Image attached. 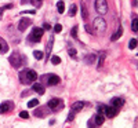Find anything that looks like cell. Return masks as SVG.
Returning a JSON list of instances; mask_svg holds the SVG:
<instances>
[{"instance_id": "9", "label": "cell", "mask_w": 138, "mask_h": 128, "mask_svg": "<svg viewBox=\"0 0 138 128\" xmlns=\"http://www.w3.org/2000/svg\"><path fill=\"white\" fill-rule=\"evenodd\" d=\"M46 81H47L48 86H55V84L59 83V77L57 76V75H48V76H47Z\"/></svg>"}, {"instance_id": "22", "label": "cell", "mask_w": 138, "mask_h": 128, "mask_svg": "<svg viewBox=\"0 0 138 128\" xmlns=\"http://www.w3.org/2000/svg\"><path fill=\"white\" fill-rule=\"evenodd\" d=\"M137 47V39H131L130 43H129V48L130 50H134Z\"/></svg>"}, {"instance_id": "15", "label": "cell", "mask_w": 138, "mask_h": 128, "mask_svg": "<svg viewBox=\"0 0 138 128\" xmlns=\"http://www.w3.org/2000/svg\"><path fill=\"white\" fill-rule=\"evenodd\" d=\"M83 106H84V103H83V102H75L72 105V112H75V113L79 112V110L83 109Z\"/></svg>"}, {"instance_id": "34", "label": "cell", "mask_w": 138, "mask_h": 128, "mask_svg": "<svg viewBox=\"0 0 138 128\" xmlns=\"http://www.w3.org/2000/svg\"><path fill=\"white\" fill-rule=\"evenodd\" d=\"M69 55L72 56V58H75L76 56V50L75 48H69Z\"/></svg>"}, {"instance_id": "42", "label": "cell", "mask_w": 138, "mask_h": 128, "mask_svg": "<svg viewBox=\"0 0 138 128\" xmlns=\"http://www.w3.org/2000/svg\"><path fill=\"white\" fill-rule=\"evenodd\" d=\"M3 11H4V7H2V8H0V15L3 14Z\"/></svg>"}, {"instance_id": "5", "label": "cell", "mask_w": 138, "mask_h": 128, "mask_svg": "<svg viewBox=\"0 0 138 128\" xmlns=\"http://www.w3.org/2000/svg\"><path fill=\"white\" fill-rule=\"evenodd\" d=\"M95 11L98 14H106L108 12V3L106 0H95Z\"/></svg>"}, {"instance_id": "17", "label": "cell", "mask_w": 138, "mask_h": 128, "mask_svg": "<svg viewBox=\"0 0 138 128\" xmlns=\"http://www.w3.org/2000/svg\"><path fill=\"white\" fill-rule=\"evenodd\" d=\"M57 10H58V14H62V12L65 11V4H64V2L57 3Z\"/></svg>"}, {"instance_id": "39", "label": "cell", "mask_w": 138, "mask_h": 128, "mask_svg": "<svg viewBox=\"0 0 138 128\" xmlns=\"http://www.w3.org/2000/svg\"><path fill=\"white\" fill-rule=\"evenodd\" d=\"M86 30H87L89 33H91V28H90V25H86Z\"/></svg>"}, {"instance_id": "20", "label": "cell", "mask_w": 138, "mask_h": 128, "mask_svg": "<svg viewBox=\"0 0 138 128\" xmlns=\"http://www.w3.org/2000/svg\"><path fill=\"white\" fill-rule=\"evenodd\" d=\"M94 61H95V55H94V54H89V55H86V63H93Z\"/></svg>"}, {"instance_id": "1", "label": "cell", "mask_w": 138, "mask_h": 128, "mask_svg": "<svg viewBox=\"0 0 138 128\" xmlns=\"http://www.w3.org/2000/svg\"><path fill=\"white\" fill-rule=\"evenodd\" d=\"M36 79H37V75L33 69H25L19 72V81L22 84H31L36 81Z\"/></svg>"}, {"instance_id": "19", "label": "cell", "mask_w": 138, "mask_h": 128, "mask_svg": "<svg viewBox=\"0 0 138 128\" xmlns=\"http://www.w3.org/2000/svg\"><path fill=\"white\" fill-rule=\"evenodd\" d=\"M0 46H2V51H3V52H7V51H8V46H7V43H6L2 37H0Z\"/></svg>"}, {"instance_id": "16", "label": "cell", "mask_w": 138, "mask_h": 128, "mask_svg": "<svg viewBox=\"0 0 138 128\" xmlns=\"http://www.w3.org/2000/svg\"><path fill=\"white\" fill-rule=\"evenodd\" d=\"M53 43H54V37L51 36V37H50V40H48V44H47V47H46L47 58H48V56H50V52H51V48H53Z\"/></svg>"}, {"instance_id": "24", "label": "cell", "mask_w": 138, "mask_h": 128, "mask_svg": "<svg viewBox=\"0 0 138 128\" xmlns=\"http://www.w3.org/2000/svg\"><path fill=\"white\" fill-rule=\"evenodd\" d=\"M39 105V101L37 99H32V101H29L28 102V107H35V106H37Z\"/></svg>"}, {"instance_id": "3", "label": "cell", "mask_w": 138, "mask_h": 128, "mask_svg": "<svg viewBox=\"0 0 138 128\" xmlns=\"http://www.w3.org/2000/svg\"><path fill=\"white\" fill-rule=\"evenodd\" d=\"M93 28H94V30H95L97 33H104L106 30V21L104 18H101V17H98V18L94 19Z\"/></svg>"}, {"instance_id": "43", "label": "cell", "mask_w": 138, "mask_h": 128, "mask_svg": "<svg viewBox=\"0 0 138 128\" xmlns=\"http://www.w3.org/2000/svg\"><path fill=\"white\" fill-rule=\"evenodd\" d=\"M0 51H2V46H0Z\"/></svg>"}, {"instance_id": "29", "label": "cell", "mask_w": 138, "mask_h": 128, "mask_svg": "<svg viewBox=\"0 0 138 128\" xmlns=\"http://www.w3.org/2000/svg\"><path fill=\"white\" fill-rule=\"evenodd\" d=\"M51 62L54 63V65H58V63H61V58H59V56H53Z\"/></svg>"}, {"instance_id": "13", "label": "cell", "mask_w": 138, "mask_h": 128, "mask_svg": "<svg viewBox=\"0 0 138 128\" xmlns=\"http://www.w3.org/2000/svg\"><path fill=\"white\" fill-rule=\"evenodd\" d=\"M110 105L119 109V107H122V105H123V99H120V98H113V99H110Z\"/></svg>"}, {"instance_id": "11", "label": "cell", "mask_w": 138, "mask_h": 128, "mask_svg": "<svg viewBox=\"0 0 138 128\" xmlns=\"http://www.w3.org/2000/svg\"><path fill=\"white\" fill-rule=\"evenodd\" d=\"M122 35H123V28H122V25H119V28H117V30L115 32V35L110 36V40H112V41H115V40H117Z\"/></svg>"}, {"instance_id": "4", "label": "cell", "mask_w": 138, "mask_h": 128, "mask_svg": "<svg viewBox=\"0 0 138 128\" xmlns=\"http://www.w3.org/2000/svg\"><path fill=\"white\" fill-rule=\"evenodd\" d=\"M43 37V29L42 28H33L32 29V33H31V36H29V41H35V43H39L40 40H42Z\"/></svg>"}, {"instance_id": "27", "label": "cell", "mask_w": 138, "mask_h": 128, "mask_svg": "<svg viewBox=\"0 0 138 128\" xmlns=\"http://www.w3.org/2000/svg\"><path fill=\"white\" fill-rule=\"evenodd\" d=\"M44 107H42V109H39V110H35V116H37V117H43L44 116Z\"/></svg>"}, {"instance_id": "33", "label": "cell", "mask_w": 138, "mask_h": 128, "mask_svg": "<svg viewBox=\"0 0 138 128\" xmlns=\"http://www.w3.org/2000/svg\"><path fill=\"white\" fill-rule=\"evenodd\" d=\"M102 113H105V105H102V106H98V114H102Z\"/></svg>"}, {"instance_id": "38", "label": "cell", "mask_w": 138, "mask_h": 128, "mask_svg": "<svg viewBox=\"0 0 138 128\" xmlns=\"http://www.w3.org/2000/svg\"><path fill=\"white\" fill-rule=\"evenodd\" d=\"M87 127H89V128H94V127H95V124L91 123V120H90V121H89V124H87Z\"/></svg>"}, {"instance_id": "41", "label": "cell", "mask_w": 138, "mask_h": 128, "mask_svg": "<svg viewBox=\"0 0 138 128\" xmlns=\"http://www.w3.org/2000/svg\"><path fill=\"white\" fill-rule=\"evenodd\" d=\"M7 8H12V6H11V4H7V6H4V10H7Z\"/></svg>"}, {"instance_id": "8", "label": "cell", "mask_w": 138, "mask_h": 128, "mask_svg": "<svg viewBox=\"0 0 138 128\" xmlns=\"http://www.w3.org/2000/svg\"><path fill=\"white\" fill-rule=\"evenodd\" d=\"M12 102H3L2 105H0V113H7V112H10V110L12 109Z\"/></svg>"}, {"instance_id": "35", "label": "cell", "mask_w": 138, "mask_h": 128, "mask_svg": "<svg viewBox=\"0 0 138 128\" xmlns=\"http://www.w3.org/2000/svg\"><path fill=\"white\" fill-rule=\"evenodd\" d=\"M21 14H36L35 10H25V11H21Z\"/></svg>"}, {"instance_id": "12", "label": "cell", "mask_w": 138, "mask_h": 128, "mask_svg": "<svg viewBox=\"0 0 138 128\" xmlns=\"http://www.w3.org/2000/svg\"><path fill=\"white\" fill-rule=\"evenodd\" d=\"M93 121H95V123H94L95 125H102L104 121H105V117H104L102 114H97V116L93 119Z\"/></svg>"}, {"instance_id": "30", "label": "cell", "mask_w": 138, "mask_h": 128, "mask_svg": "<svg viewBox=\"0 0 138 128\" xmlns=\"http://www.w3.org/2000/svg\"><path fill=\"white\" fill-rule=\"evenodd\" d=\"M31 3H32L33 6H36V7H40L42 3H43V0H31Z\"/></svg>"}, {"instance_id": "6", "label": "cell", "mask_w": 138, "mask_h": 128, "mask_svg": "<svg viewBox=\"0 0 138 128\" xmlns=\"http://www.w3.org/2000/svg\"><path fill=\"white\" fill-rule=\"evenodd\" d=\"M31 23H32V21L31 19H28V18H22L21 21H19V23H18V29L21 30V32H23L28 26H31Z\"/></svg>"}, {"instance_id": "40", "label": "cell", "mask_w": 138, "mask_h": 128, "mask_svg": "<svg viewBox=\"0 0 138 128\" xmlns=\"http://www.w3.org/2000/svg\"><path fill=\"white\" fill-rule=\"evenodd\" d=\"M31 0H21V4H26V3H29Z\"/></svg>"}, {"instance_id": "32", "label": "cell", "mask_w": 138, "mask_h": 128, "mask_svg": "<svg viewBox=\"0 0 138 128\" xmlns=\"http://www.w3.org/2000/svg\"><path fill=\"white\" fill-rule=\"evenodd\" d=\"M19 117H21V119H28L29 113L28 112H21V113H19Z\"/></svg>"}, {"instance_id": "37", "label": "cell", "mask_w": 138, "mask_h": 128, "mask_svg": "<svg viewBox=\"0 0 138 128\" xmlns=\"http://www.w3.org/2000/svg\"><path fill=\"white\" fill-rule=\"evenodd\" d=\"M43 29H46V30L51 29V26H50V23H47V22H44V23H43Z\"/></svg>"}, {"instance_id": "31", "label": "cell", "mask_w": 138, "mask_h": 128, "mask_svg": "<svg viewBox=\"0 0 138 128\" xmlns=\"http://www.w3.org/2000/svg\"><path fill=\"white\" fill-rule=\"evenodd\" d=\"M54 30H55V33H59L62 30V25H59V23H57L55 26H54Z\"/></svg>"}, {"instance_id": "26", "label": "cell", "mask_w": 138, "mask_h": 128, "mask_svg": "<svg viewBox=\"0 0 138 128\" xmlns=\"http://www.w3.org/2000/svg\"><path fill=\"white\" fill-rule=\"evenodd\" d=\"M137 18L135 19H133V22H131V30H133L134 33H137Z\"/></svg>"}, {"instance_id": "21", "label": "cell", "mask_w": 138, "mask_h": 128, "mask_svg": "<svg viewBox=\"0 0 138 128\" xmlns=\"http://www.w3.org/2000/svg\"><path fill=\"white\" fill-rule=\"evenodd\" d=\"M76 11H77V7H76L75 4H72V6H70V10H69V15L70 17H75L76 15Z\"/></svg>"}, {"instance_id": "28", "label": "cell", "mask_w": 138, "mask_h": 128, "mask_svg": "<svg viewBox=\"0 0 138 128\" xmlns=\"http://www.w3.org/2000/svg\"><path fill=\"white\" fill-rule=\"evenodd\" d=\"M70 35H72L73 39H77V26H73L72 30H70Z\"/></svg>"}, {"instance_id": "25", "label": "cell", "mask_w": 138, "mask_h": 128, "mask_svg": "<svg viewBox=\"0 0 138 128\" xmlns=\"http://www.w3.org/2000/svg\"><path fill=\"white\" fill-rule=\"evenodd\" d=\"M33 56H35L37 61H40V59L43 58V52L42 51H35V52H33Z\"/></svg>"}, {"instance_id": "18", "label": "cell", "mask_w": 138, "mask_h": 128, "mask_svg": "<svg viewBox=\"0 0 138 128\" xmlns=\"http://www.w3.org/2000/svg\"><path fill=\"white\" fill-rule=\"evenodd\" d=\"M105 55H106V52H105V51L99 54V62H98V69H101V68H102V65H104V59H105Z\"/></svg>"}, {"instance_id": "36", "label": "cell", "mask_w": 138, "mask_h": 128, "mask_svg": "<svg viewBox=\"0 0 138 128\" xmlns=\"http://www.w3.org/2000/svg\"><path fill=\"white\" fill-rule=\"evenodd\" d=\"M73 119H75V112H72V113H70L69 116H68V119H66V120H68V121H72Z\"/></svg>"}, {"instance_id": "2", "label": "cell", "mask_w": 138, "mask_h": 128, "mask_svg": "<svg viewBox=\"0 0 138 128\" xmlns=\"http://www.w3.org/2000/svg\"><path fill=\"white\" fill-rule=\"evenodd\" d=\"M8 62L11 63V66H12V68L18 69V68H21V66H22V63H23V62H26V58L21 56L18 52H14L12 55H10Z\"/></svg>"}, {"instance_id": "23", "label": "cell", "mask_w": 138, "mask_h": 128, "mask_svg": "<svg viewBox=\"0 0 138 128\" xmlns=\"http://www.w3.org/2000/svg\"><path fill=\"white\" fill-rule=\"evenodd\" d=\"M82 14H83V19L87 21V19H89V14H87V10L84 7V4H82Z\"/></svg>"}, {"instance_id": "10", "label": "cell", "mask_w": 138, "mask_h": 128, "mask_svg": "<svg viewBox=\"0 0 138 128\" xmlns=\"http://www.w3.org/2000/svg\"><path fill=\"white\" fill-rule=\"evenodd\" d=\"M32 88H33V91H35V92H37L39 95H43V94L46 92L44 87H43L42 84H39V83H35V84H33V87H32Z\"/></svg>"}, {"instance_id": "7", "label": "cell", "mask_w": 138, "mask_h": 128, "mask_svg": "<svg viewBox=\"0 0 138 128\" xmlns=\"http://www.w3.org/2000/svg\"><path fill=\"white\" fill-rule=\"evenodd\" d=\"M105 113H106V116L108 117H110V119H112V117H115L116 114H117V107H115V106H105Z\"/></svg>"}, {"instance_id": "14", "label": "cell", "mask_w": 138, "mask_h": 128, "mask_svg": "<svg viewBox=\"0 0 138 128\" xmlns=\"http://www.w3.org/2000/svg\"><path fill=\"white\" fill-rule=\"evenodd\" d=\"M58 105H59V99L58 98H53L48 103H47V106H48L50 109H55V107H58Z\"/></svg>"}]
</instances>
